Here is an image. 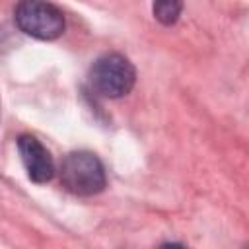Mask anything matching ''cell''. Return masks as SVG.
<instances>
[{
  "label": "cell",
  "mask_w": 249,
  "mask_h": 249,
  "mask_svg": "<svg viewBox=\"0 0 249 249\" xmlns=\"http://www.w3.org/2000/svg\"><path fill=\"white\" fill-rule=\"evenodd\" d=\"M16 25L25 33L41 41H53L64 31V14L51 2L25 0L16 6Z\"/></svg>",
  "instance_id": "3"
},
{
  "label": "cell",
  "mask_w": 249,
  "mask_h": 249,
  "mask_svg": "<svg viewBox=\"0 0 249 249\" xmlns=\"http://www.w3.org/2000/svg\"><path fill=\"white\" fill-rule=\"evenodd\" d=\"M60 181L78 196H93L107 185L101 160L91 152H70L60 161Z\"/></svg>",
  "instance_id": "1"
},
{
  "label": "cell",
  "mask_w": 249,
  "mask_h": 249,
  "mask_svg": "<svg viewBox=\"0 0 249 249\" xmlns=\"http://www.w3.org/2000/svg\"><path fill=\"white\" fill-rule=\"evenodd\" d=\"M134 82L136 70L132 62L117 53L99 56L89 68V86L101 97L119 99L134 88Z\"/></svg>",
  "instance_id": "2"
},
{
  "label": "cell",
  "mask_w": 249,
  "mask_h": 249,
  "mask_svg": "<svg viewBox=\"0 0 249 249\" xmlns=\"http://www.w3.org/2000/svg\"><path fill=\"white\" fill-rule=\"evenodd\" d=\"M18 152L21 163L27 171V177L33 183H47L54 177V160L51 152L31 134H21L18 138Z\"/></svg>",
  "instance_id": "4"
},
{
  "label": "cell",
  "mask_w": 249,
  "mask_h": 249,
  "mask_svg": "<svg viewBox=\"0 0 249 249\" xmlns=\"http://www.w3.org/2000/svg\"><path fill=\"white\" fill-rule=\"evenodd\" d=\"M161 249H187V247H183L179 243H165V245H161Z\"/></svg>",
  "instance_id": "6"
},
{
  "label": "cell",
  "mask_w": 249,
  "mask_h": 249,
  "mask_svg": "<svg viewBox=\"0 0 249 249\" xmlns=\"http://www.w3.org/2000/svg\"><path fill=\"white\" fill-rule=\"evenodd\" d=\"M154 10V16L158 21H161L163 25H173L179 16H181V10H183V2H175V0H161V2H156L152 6Z\"/></svg>",
  "instance_id": "5"
}]
</instances>
